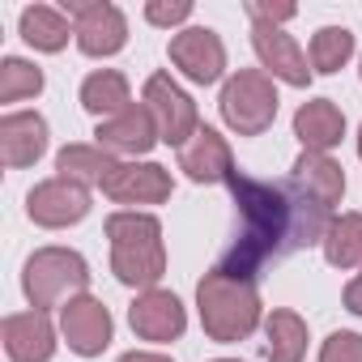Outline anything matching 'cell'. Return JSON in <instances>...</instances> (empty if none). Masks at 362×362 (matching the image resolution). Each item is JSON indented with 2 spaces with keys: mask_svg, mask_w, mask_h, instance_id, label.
<instances>
[{
  "mask_svg": "<svg viewBox=\"0 0 362 362\" xmlns=\"http://www.w3.org/2000/svg\"><path fill=\"white\" fill-rule=\"evenodd\" d=\"M230 192H235V205H239V239H235V247L226 252V260L218 269L256 281V273L269 260H277L294 247L324 243V230L332 222L328 209L307 201L290 179L286 184H264V179L235 175Z\"/></svg>",
  "mask_w": 362,
  "mask_h": 362,
  "instance_id": "cell-1",
  "label": "cell"
},
{
  "mask_svg": "<svg viewBox=\"0 0 362 362\" xmlns=\"http://www.w3.org/2000/svg\"><path fill=\"white\" fill-rule=\"evenodd\" d=\"M107 239H111V273L128 290H158L166 273V243H162V222L141 209H119L107 218Z\"/></svg>",
  "mask_w": 362,
  "mask_h": 362,
  "instance_id": "cell-2",
  "label": "cell"
},
{
  "mask_svg": "<svg viewBox=\"0 0 362 362\" xmlns=\"http://www.w3.org/2000/svg\"><path fill=\"white\" fill-rule=\"evenodd\" d=\"M197 311H201V328H205L209 341L235 345V341H247L260 328L264 303H260L256 281L235 277L226 269H209L197 281Z\"/></svg>",
  "mask_w": 362,
  "mask_h": 362,
  "instance_id": "cell-3",
  "label": "cell"
},
{
  "mask_svg": "<svg viewBox=\"0 0 362 362\" xmlns=\"http://www.w3.org/2000/svg\"><path fill=\"white\" fill-rule=\"evenodd\" d=\"M86 286H90V264L73 247H39L22 269V294L35 311L64 307L69 298L86 294Z\"/></svg>",
  "mask_w": 362,
  "mask_h": 362,
  "instance_id": "cell-4",
  "label": "cell"
},
{
  "mask_svg": "<svg viewBox=\"0 0 362 362\" xmlns=\"http://www.w3.org/2000/svg\"><path fill=\"white\" fill-rule=\"evenodd\" d=\"M277 86L264 69H239L226 77L222 94H218V111H222V124L239 136H260L273 128L277 119Z\"/></svg>",
  "mask_w": 362,
  "mask_h": 362,
  "instance_id": "cell-5",
  "label": "cell"
},
{
  "mask_svg": "<svg viewBox=\"0 0 362 362\" xmlns=\"http://www.w3.org/2000/svg\"><path fill=\"white\" fill-rule=\"evenodd\" d=\"M141 103H145V111L153 115L158 136H162L166 145L184 149V145L197 136V128H201L197 103H192V94L179 86L170 73H149V77H145V90H141Z\"/></svg>",
  "mask_w": 362,
  "mask_h": 362,
  "instance_id": "cell-6",
  "label": "cell"
},
{
  "mask_svg": "<svg viewBox=\"0 0 362 362\" xmlns=\"http://www.w3.org/2000/svg\"><path fill=\"white\" fill-rule=\"evenodd\" d=\"M69 18H73V35L81 56H115L128 43V18L119 5H107V0H69Z\"/></svg>",
  "mask_w": 362,
  "mask_h": 362,
  "instance_id": "cell-7",
  "label": "cell"
},
{
  "mask_svg": "<svg viewBox=\"0 0 362 362\" xmlns=\"http://www.w3.org/2000/svg\"><path fill=\"white\" fill-rule=\"evenodd\" d=\"M94 201H90V188L81 184H69V179L52 175L43 184H35L26 192V218L43 230H64V226H77L81 218H90Z\"/></svg>",
  "mask_w": 362,
  "mask_h": 362,
  "instance_id": "cell-8",
  "label": "cell"
},
{
  "mask_svg": "<svg viewBox=\"0 0 362 362\" xmlns=\"http://www.w3.org/2000/svg\"><path fill=\"white\" fill-rule=\"evenodd\" d=\"M170 64L184 73L192 86H214L226 73V43L209 26H184L170 35Z\"/></svg>",
  "mask_w": 362,
  "mask_h": 362,
  "instance_id": "cell-9",
  "label": "cell"
},
{
  "mask_svg": "<svg viewBox=\"0 0 362 362\" xmlns=\"http://www.w3.org/2000/svg\"><path fill=\"white\" fill-rule=\"evenodd\" d=\"M60 337L69 341V349L77 358H98L115 337V320H111L103 298L77 294V298H69L60 307Z\"/></svg>",
  "mask_w": 362,
  "mask_h": 362,
  "instance_id": "cell-10",
  "label": "cell"
},
{
  "mask_svg": "<svg viewBox=\"0 0 362 362\" xmlns=\"http://www.w3.org/2000/svg\"><path fill=\"white\" fill-rule=\"evenodd\" d=\"M252 47L260 56V69L273 77V81H286L294 90H307L311 86V60L303 56V47L294 43V35H286L281 26H269V22H252Z\"/></svg>",
  "mask_w": 362,
  "mask_h": 362,
  "instance_id": "cell-11",
  "label": "cell"
},
{
  "mask_svg": "<svg viewBox=\"0 0 362 362\" xmlns=\"http://www.w3.org/2000/svg\"><path fill=\"white\" fill-rule=\"evenodd\" d=\"M94 145H103L107 153H115V158H128V162H141L162 136H158V124H153V115L145 111V103H132V107H124L119 115H111V119H98V128H94Z\"/></svg>",
  "mask_w": 362,
  "mask_h": 362,
  "instance_id": "cell-12",
  "label": "cell"
},
{
  "mask_svg": "<svg viewBox=\"0 0 362 362\" xmlns=\"http://www.w3.org/2000/svg\"><path fill=\"white\" fill-rule=\"evenodd\" d=\"M170 188H175V179H170L166 166H158V162H119L107 175L103 197L115 201V205H162V201H170Z\"/></svg>",
  "mask_w": 362,
  "mask_h": 362,
  "instance_id": "cell-13",
  "label": "cell"
},
{
  "mask_svg": "<svg viewBox=\"0 0 362 362\" xmlns=\"http://www.w3.org/2000/svg\"><path fill=\"white\" fill-rule=\"evenodd\" d=\"M128 324H132V332H136L141 341L166 345V341H179V337H184L188 311H184V303H179L170 290H141V294L132 298V307H128Z\"/></svg>",
  "mask_w": 362,
  "mask_h": 362,
  "instance_id": "cell-14",
  "label": "cell"
},
{
  "mask_svg": "<svg viewBox=\"0 0 362 362\" xmlns=\"http://www.w3.org/2000/svg\"><path fill=\"white\" fill-rule=\"evenodd\" d=\"M0 341L13 362H52L56 358V324L47 311H13L0 324Z\"/></svg>",
  "mask_w": 362,
  "mask_h": 362,
  "instance_id": "cell-15",
  "label": "cell"
},
{
  "mask_svg": "<svg viewBox=\"0 0 362 362\" xmlns=\"http://www.w3.org/2000/svg\"><path fill=\"white\" fill-rule=\"evenodd\" d=\"M179 170H184L192 184H230V179L239 175L226 136L218 128H209V124H201L197 136L179 149Z\"/></svg>",
  "mask_w": 362,
  "mask_h": 362,
  "instance_id": "cell-16",
  "label": "cell"
},
{
  "mask_svg": "<svg viewBox=\"0 0 362 362\" xmlns=\"http://www.w3.org/2000/svg\"><path fill=\"white\" fill-rule=\"evenodd\" d=\"M47 119L39 111H9L0 115V162L9 170H26L47 153Z\"/></svg>",
  "mask_w": 362,
  "mask_h": 362,
  "instance_id": "cell-17",
  "label": "cell"
},
{
  "mask_svg": "<svg viewBox=\"0 0 362 362\" xmlns=\"http://www.w3.org/2000/svg\"><path fill=\"white\" fill-rule=\"evenodd\" d=\"M290 184L307 201H315L320 209H332L345 197V166L337 158H328V153H307L303 149L294 158V166H290Z\"/></svg>",
  "mask_w": 362,
  "mask_h": 362,
  "instance_id": "cell-18",
  "label": "cell"
},
{
  "mask_svg": "<svg viewBox=\"0 0 362 362\" xmlns=\"http://www.w3.org/2000/svg\"><path fill=\"white\" fill-rule=\"evenodd\" d=\"M294 136L303 141L307 153H328L345 136V115L332 98H311L294 111Z\"/></svg>",
  "mask_w": 362,
  "mask_h": 362,
  "instance_id": "cell-19",
  "label": "cell"
},
{
  "mask_svg": "<svg viewBox=\"0 0 362 362\" xmlns=\"http://www.w3.org/2000/svg\"><path fill=\"white\" fill-rule=\"evenodd\" d=\"M115 166H119L115 153H107L103 145H86V141H73L56 153V175L69 179V184H81V188H103Z\"/></svg>",
  "mask_w": 362,
  "mask_h": 362,
  "instance_id": "cell-20",
  "label": "cell"
},
{
  "mask_svg": "<svg viewBox=\"0 0 362 362\" xmlns=\"http://www.w3.org/2000/svg\"><path fill=\"white\" fill-rule=\"evenodd\" d=\"M18 30H22V39H26L35 52H64L69 39H77L69 13H60V9H52V5H26L22 18H18Z\"/></svg>",
  "mask_w": 362,
  "mask_h": 362,
  "instance_id": "cell-21",
  "label": "cell"
},
{
  "mask_svg": "<svg viewBox=\"0 0 362 362\" xmlns=\"http://www.w3.org/2000/svg\"><path fill=\"white\" fill-rule=\"evenodd\" d=\"M264 354L269 362H303L307 358V320L290 307H277L269 320H264Z\"/></svg>",
  "mask_w": 362,
  "mask_h": 362,
  "instance_id": "cell-22",
  "label": "cell"
},
{
  "mask_svg": "<svg viewBox=\"0 0 362 362\" xmlns=\"http://www.w3.org/2000/svg\"><path fill=\"white\" fill-rule=\"evenodd\" d=\"M81 107L98 119H111L119 115L124 107H132V90H128V77L119 69H94L86 81H81Z\"/></svg>",
  "mask_w": 362,
  "mask_h": 362,
  "instance_id": "cell-23",
  "label": "cell"
},
{
  "mask_svg": "<svg viewBox=\"0 0 362 362\" xmlns=\"http://www.w3.org/2000/svg\"><path fill=\"white\" fill-rule=\"evenodd\" d=\"M320 247L332 269H358L362 264V214H337Z\"/></svg>",
  "mask_w": 362,
  "mask_h": 362,
  "instance_id": "cell-24",
  "label": "cell"
},
{
  "mask_svg": "<svg viewBox=\"0 0 362 362\" xmlns=\"http://www.w3.org/2000/svg\"><path fill=\"white\" fill-rule=\"evenodd\" d=\"M354 30L349 26H320L311 39V73H341L354 56Z\"/></svg>",
  "mask_w": 362,
  "mask_h": 362,
  "instance_id": "cell-25",
  "label": "cell"
},
{
  "mask_svg": "<svg viewBox=\"0 0 362 362\" xmlns=\"http://www.w3.org/2000/svg\"><path fill=\"white\" fill-rule=\"evenodd\" d=\"M43 69L22 60V56H5L0 60V103H22V98H39L43 94Z\"/></svg>",
  "mask_w": 362,
  "mask_h": 362,
  "instance_id": "cell-26",
  "label": "cell"
},
{
  "mask_svg": "<svg viewBox=\"0 0 362 362\" xmlns=\"http://www.w3.org/2000/svg\"><path fill=\"white\" fill-rule=\"evenodd\" d=\"M192 18V0H149L145 5V22L149 26H162V30H175Z\"/></svg>",
  "mask_w": 362,
  "mask_h": 362,
  "instance_id": "cell-27",
  "label": "cell"
},
{
  "mask_svg": "<svg viewBox=\"0 0 362 362\" xmlns=\"http://www.w3.org/2000/svg\"><path fill=\"white\" fill-rule=\"evenodd\" d=\"M320 362H362V332H332L324 345H320Z\"/></svg>",
  "mask_w": 362,
  "mask_h": 362,
  "instance_id": "cell-28",
  "label": "cell"
},
{
  "mask_svg": "<svg viewBox=\"0 0 362 362\" xmlns=\"http://www.w3.org/2000/svg\"><path fill=\"white\" fill-rule=\"evenodd\" d=\"M243 9H247L252 22H269V26H281V22H290V18L298 13L294 5H264V0H247Z\"/></svg>",
  "mask_w": 362,
  "mask_h": 362,
  "instance_id": "cell-29",
  "label": "cell"
},
{
  "mask_svg": "<svg viewBox=\"0 0 362 362\" xmlns=\"http://www.w3.org/2000/svg\"><path fill=\"white\" fill-rule=\"evenodd\" d=\"M345 311H354V315L362 320V273L345 286Z\"/></svg>",
  "mask_w": 362,
  "mask_h": 362,
  "instance_id": "cell-30",
  "label": "cell"
},
{
  "mask_svg": "<svg viewBox=\"0 0 362 362\" xmlns=\"http://www.w3.org/2000/svg\"><path fill=\"white\" fill-rule=\"evenodd\" d=\"M115 362H170L166 354H153V349H128V354H119Z\"/></svg>",
  "mask_w": 362,
  "mask_h": 362,
  "instance_id": "cell-31",
  "label": "cell"
},
{
  "mask_svg": "<svg viewBox=\"0 0 362 362\" xmlns=\"http://www.w3.org/2000/svg\"><path fill=\"white\" fill-rule=\"evenodd\" d=\"M358 158H362V128H358Z\"/></svg>",
  "mask_w": 362,
  "mask_h": 362,
  "instance_id": "cell-32",
  "label": "cell"
},
{
  "mask_svg": "<svg viewBox=\"0 0 362 362\" xmlns=\"http://www.w3.org/2000/svg\"><path fill=\"white\" fill-rule=\"evenodd\" d=\"M214 362H239V358H214Z\"/></svg>",
  "mask_w": 362,
  "mask_h": 362,
  "instance_id": "cell-33",
  "label": "cell"
}]
</instances>
